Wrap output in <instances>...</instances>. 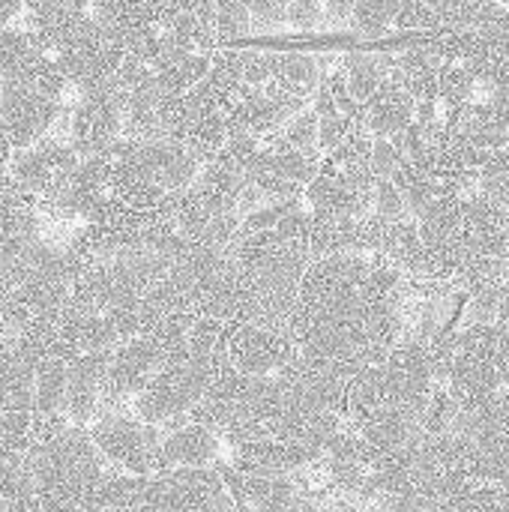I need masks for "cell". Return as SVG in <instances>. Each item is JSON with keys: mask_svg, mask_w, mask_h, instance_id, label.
Listing matches in <instances>:
<instances>
[{"mask_svg": "<svg viewBox=\"0 0 509 512\" xmlns=\"http://www.w3.org/2000/svg\"><path fill=\"white\" fill-rule=\"evenodd\" d=\"M279 141L285 147H294V150H306V153H315L318 150V117L312 108H303L300 114H294L282 129H279ZM321 153V150H318Z\"/></svg>", "mask_w": 509, "mask_h": 512, "instance_id": "ffe728a7", "label": "cell"}, {"mask_svg": "<svg viewBox=\"0 0 509 512\" xmlns=\"http://www.w3.org/2000/svg\"><path fill=\"white\" fill-rule=\"evenodd\" d=\"M66 369H69V360H60V357H48L36 366V378H33V414L36 417H63Z\"/></svg>", "mask_w": 509, "mask_h": 512, "instance_id": "d6986e66", "label": "cell"}, {"mask_svg": "<svg viewBox=\"0 0 509 512\" xmlns=\"http://www.w3.org/2000/svg\"><path fill=\"white\" fill-rule=\"evenodd\" d=\"M231 504L219 471L210 468H174L147 480L144 507L150 512H219Z\"/></svg>", "mask_w": 509, "mask_h": 512, "instance_id": "5b68a950", "label": "cell"}, {"mask_svg": "<svg viewBox=\"0 0 509 512\" xmlns=\"http://www.w3.org/2000/svg\"><path fill=\"white\" fill-rule=\"evenodd\" d=\"M213 468L219 471L225 492L231 495V501L240 507V512H282L303 498L294 477L240 471L228 459H219Z\"/></svg>", "mask_w": 509, "mask_h": 512, "instance_id": "30bf717a", "label": "cell"}, {"mask_svg": "<svg viewBox=\"0 0 509 512\" xmlns=\"http://www.w3.org/2000/svg\"><path fill=\"white\" fill-rule=\"evenodd\" d=\"M78 162H81V156L72 150V144L48 132L36 144H30L24 150H12L9 177L18 186H24L27 192H33L36 198L54 201L66 189Z\"/></svg>", "mask_w": 509, "mask_h": 512, "instance_id": "52a82bcc", "label": "cell"}, {"mask_svg": "<svg viewBox=\"0 0 509 512\" xmlns=\"http://www.w3.org/2000/svg\"><path fill=\"white\" fill-rule=\"evenodd\" d=\"M282 512H312V504H309L306 498H300L294 507H288V510H282Z\"/></svg>", "mask_w": 509, "mask_h": 512, "instance_id": "484cf974", "label": "cell"}, {"mask_svg": "<svg viewBox=\"0 0 509 512\" xmlns=\"http://www.w3.org/2000/svg\"><path fill=\"white\" fill-rule=\"evenodd\" d=\"M357 123L354 120H348L345 114H333V117H318V150H321V156L324 153H330V150H336L348 135H351V129H354Z\"/></svg>", "mask_w": 509, "mask_h": 512, "instance_id": "7402d4cb", "label": "cell"}, {"mask_svg": "<svg viewBox=\"0 0 509 512\" xmlns=\"http://www.w3.org/2000/svg\"><path fill=\"white\" fill-rule=\"evenodd\" d=\"M405 162L402 150L396 147L393 138H372V150H369V168L375 177H393L396 168Z\"/></svg>", "mask_w": 509, "mask_h": 512, "instance_id": "44dd1931", "label": "cell"}, {"mask_svg": "<svg viewBox=\"0 0 509 512\" xmlns=\"http://www.w3.org/2000/svg\"><path fill=\"white\" fill-rule=\"evenodd\" d=\"M60 111L63 108L54 99L42 96L30 84L3 81L0 87V129L12 150H24L45 138L54 129Z\"/></svg>", "mask_w": 509, "mask_h": 512, "instance_id": "ba28073f", "label": "cell"}, {"mask_svg": "<svg viewBox=\"0 0 509 512\" xmlns=\"http://www.w3.org/2000/svg\"><path fill=\"white\" fill-rule=\"evenodd\" d=\"M42 512H102V480L108 465L87 429L66 426L27 453Z\"/></svg>", "mask_w": 509, "mask_h": 512, "instance_id": "6da1fadb", "label": "cell"}, {"mask_svg": "<svg viewBox=\"0 0 509 512\" xmlns=\"http://www.w3.org/2000/svg\"><path fill=\"white\" fill-rule=\"evenodd\" d=\"M222 363L198 360L192 354L165 360L153 372V378L141 387V393L129 402V411L159 432L189 420V411L204 399V393Z\"/></svg>", "mask_w": 509, "mask_h": 512, "instance_id": "3957f363", "label": "cell"}, {"mask_svg": "<svg viewBox=\"0 0 509 512\" xmlns=\"http://www.w3.org/2000/svg\"><path fill=\"white\" fill-rule=\"evenodd\" d=\"M165 351L150 336H132L111 348L102 387H99V414L129 408V402L141 393V387L153 378V372L165 363Z\"/></svg>", "mask_w": 509, "mask_h": 512, "instance_id": "8992f818", "label": "cell"}, {"mask_svg": "<svg viewBox=\"0 0 509 512\" xmlns=\"http://www.w3.org/2000/svg\"><path fill=\"white\" fill-rule=\"evenodd\" d=\"M33 378L36 366L15 348L12 336L0 354V414L33 411Z\"/></svg>", "mask_w": 509, "mask_h": 512, "instance_id": "9a60e30c", "label": "cell"}, {"mask_svg": "<svg viewBox=\"0 0 509 512\" xmlns=\"http://www.w3.org/2000/svg\"><path fill=\"white\" fill-rule=\"evenodd\" d=\"M87 435L108 468L132 477L159 474V429L138 420L129 408L96 414Z\"/></svg>", "mask_w": 509, "mask_h": 512, "instance_id": "277c9868", "label": "cell"}, {"mask_svg": "<svg viewBox=\"0 0 509 512\" xmlns=\"http://www.w3.org/2000/svg\"><path fill=\"white\" fill-rule=\"evenodd\" d=\"M210 57L204 51H168L156 66H153V84L165 96H183L189 93L207 72H210Z\"/></svg>", "mask_w": 509, "mask_h": 512, "instance_id": "2e32d148", "label": "cell"}, {"mask_svg": "<svg viewBox=\"0 0 509 512\" xmlns=\"http://www.w3.org/2000/svg\"><path fill=\"white\" fill-rule=\"evenodd\" d=\"M366 512H426V507L417 501V498H405V495H390V498H381L375 504H369Z\"/></svg>", "mask_w": 509, "mask_h": 512, "instance_id": "603a6c76", "label": "cell"}, {"mask_svg": "<svg viewBox=\"0 0 509 512\" xmlns=\"http://www.w3.org/2000/svg\"><path fill=\"white\" fill-rule=\"evenodd\" d=\"M417 99L399 84V81H384L375 96L363 105V129L372 138H396L414 123Z\"/></svg>", "mask_w": 509, "mask_h": 512, "instance_id": "5bb4252c", "label": "cell"}, {"mask_svg": "<svg viewBox=\"0 0 509 512\" xmlns=\"http://www.w3.org/2000/svg\"><path fill=\"white\" fill-rule=\"evenodd\" d=\"M273 63V84L282 93L312 99L321 84V69L315 51H270Z\"/></svg>", "mask_w": 509, "mask_h": 512, "instance_id": "e0dca14e", "label": "cell"}, {"mask_svg": "<svg viewBox=\"0 0 509 512\" xmlns=\"http://www.w3.org/2000/svg\"><path fill=\"white\" fill-rule=\"evenodd\" d=\"M21 15H24V3L21 0H0V30L12 27Z\"/></svg>", "mask_w": 509, "mask_h": 512, "instance_id": "cb8c5ba5", "label": "cell"}, {"mask_svg": "<svg viewBox=\"0 0 509 512\" xmlns=\"http://www.w3.org/2000/svg\"><path fill=\"white\" fill-rule=\"evenodd\" d=\"M312 512H366V507H360L354 501H345V498H333V501H324V504H312Z\"/></svg>", "mask_w": 509, "mask_h": 512, "instance_id": "d4e9b609", "label": "cell"}, {"mask_svg": "<svg viewBox=\"0 0 509 512\" xmlns=\"http://www.w3.org/2000/svg\"><path fill=\"white\" fill-rule=\"evenodd\" d=\"M342 69H345V84L351 90V96L366 105L375 90L387 81V63H384V51H366V48H354L342 54Z\"/></svg>", "mask_w": 509, "mask_h": 512, "instance_id": "ac0fdd59", "label": "cell"}, {"mask_svg": "<svg viewBox=\"0 0 509 512\" xmlns=\"http://www.w3.org/2000/svg\"><path fill=\"white\" fill-rule=\"evenodd\" d=\"M228 453V462L240 471H261V474H285L294 477L306 468H312L321 453L303 447V444H291V441H279V438H255V441H243Z\"/></svg>", "mask_w": 509, "mask_h": 512, "instance_id": "7c38bea8", "label": "cell"}, {"mask_svg": "<svg viewBox=\"0 0 509 512\" xmlns=\"http://www.w3.org/2000/svg\"><path fill=\"white\" fill-rule=\"evenodd\" d=\"M509 330L498 321H471L462 327L450 366L447 393L456 405V420L489 408L509 381Z\"/></svg>", "mask_w": 509, "mask_h": 512, "instance_id": "7a4b0ae2", "label": "cell"}, {"mask_svg": "<svg viewBox=\"0 0 509 512\" xmlns=\"http://www.w3.org/2000/svg\"><path fill=\"white\" fill-rule=\"evenodd\" d=\"M108 354L111 351H90V354H78V357L69 360L66 393H63V417H66L69 426L87 429L96 420V414H99V387H102Z\"/></svg>", "mask_w": 509, "mask_h": 512, "instance_id": "4fadbf2b", "label": "cell"}, {"mask_svg": "<svg viewBox=\"0 0 509 512\" xmlns=\"http://www.w3.org/2000/svg\"><path fill=\"white\" fill-rule=\"evenodd\" d=\"M225 459L222 438L192 420L159 432V474L174 468H210Z\"/></svg>", "mask_w": 509, "mask_h": 512, "instance_id": "8fae6325", "label": "cell"}, {"mask_svg": "<svg viewBox=\"0 0 509 512\" xmlns=\"http://www.w3.org/2000/svg\"><path fill=\"white\" fill-rule=\"evenodd\" d=\"M294 357L297 348L291 333L264 324H237L225 348V363L252 378L279 375Z\"/></svg>", "mask_w": 509, "mask_h": 512, "instance_id": "9c48e42d", "label": "cell"}]
</instances>
